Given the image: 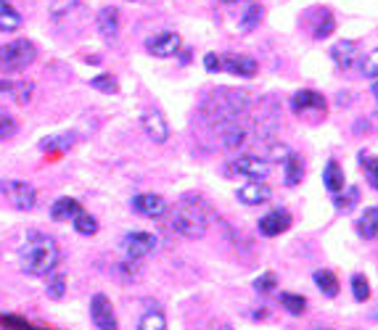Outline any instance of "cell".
<instances>
[{
    "instance_id": "1",
    "label": "cell",
    "mask_w": 378,
    "mask_h": 330,
    "mask_svg": "<svg viewBox=\"0 0 378 330\" xmlns=\"http://www.w3.org/2000/svg\"><path fill=\"white\" fill-rule=\"evenodd\" d=\"M19 264L27 275H48L59 264V246L50 236H43V233H29L24 246L19 248Z\"/></svg>"
},
{
    "instance_id": "2",
    "label": "cell",
    "mask_w": 378,
    "mask_h": 330,
    "mask_svg": "<svg viewBox=\"0 0 378 330\" xmlns=\"http://www.w3.org/2000/svg\"><path fill=\"white\" fill-rule=\"evenodd\" d=\"M248 108V95L244 90H230V87H217L209 93L201 103V117L209 124H227L236 122L238 114H244Z\"/></svg>"
},
{
    "instance_id": "3",
    "label": "cell",
    "mask_w": 378,
    "mask_h": 330,
    "mask_svg": "<svg viewBox=\"0 0 378 330\" xmlns=\"http://www.w3.org/2000/svg\"><path fill=\"white\" fill-rule=\"evenodd\" d=\"M169 227H172L178 236L196 241V238H204V233H206V227H209V214H206V209H204V203H201L199 199L186 196L183 201L175 203L172 217H169Z\"/></svg>"
},
{
    "instance_id": "4",
    "label": "cell",
    "mask_w": 378,
    "mask_h": 330,
    "mask_svg": "<svg viewBox=\"0 0 378 330\" xmlns=\"http://www.w3.org/2000/svg\"><path fill=\"white\" fill-rule=\"evenodd\" d=\"M37 59V48L29 40H13L0 45V69L6 71H22L32 66Z\"/></svg>"
},
{
    "instance_id": "5",
    "label": "cell",
    "mask_w": 378,
    "mask_h": 330,
    "mask_svg": "<svg viewBox=\"0 0 378 330\" xmlns=\"http://www.w3.org/2000/svg\"><path fill=\"white\" fill-rule=\"evenodd\" d=\"M0 190H3L6 199L11 201L13 209H22V212L35 209V203H37L35 185H29V182H24V180H3V182H0Z\"/></svg>"
},
{
    "instance_id": "6",
    "label": "cell",
    "mask_w": 378,
    "mask_h": 330,
    "mask_svg": "<svg viewBox=\"0 0 378 330\" xmlns=\"http://www.w3.org/2000/svg\"><path fill=\"white\" fill-rule=\"evenodd\" d=\"M156 243H159V241H156V236L138 230V233L125 236V241H122V248H125V257H127V261H141V259H146L148 254H154Z\"/></svg>"
},
{
    "instance_id": "7",
    "label": "cell",
    "mask_w": 378,
    "mask_h": 330,
    "mask_svg": "<svg viewBox=\"0 0 378 330\" xmlns=\"http://www.w3.org/2000/svg\"><path fill=\"white\" fill-rule=\"evenodd\" d=\"M233 172L241 177H248L251 182H265V177L270 175V162L262 156H238L233 162Z\"/></svg>"
},
{
    "instance_id": "8",
    "label": "cell",
    "mask_w": 378,
    "mask_h": 330,
    "mask_svg": "<svg viewBox=\"0 0 378 330\" xmlns=\"http://www.w3.org/2000/svg\"><path fill=\"white\" fill-rule=\"evenodd\" d=\"M90 320L98 330H117V317L106 294H95L90 299Z\"/></svg>"
},
{
    "instance_id": "9",
    "label": "cell",
    "mask_w": 378,
    "mask_h": 330,
    "mask_svg": "<svg viewBox=\"0 0 378 330\" xmlns=\"http://www.w3.org/2000/svg\"><path fill=\"white\" fill-rule=\"evenodd\" d=\"M146 48H148V53L156 56V59H169V56H178L180 53L183 40H180L178 32H162V35L151 37L146 43Z\"/></svg>"
},
{
    "instance_id": "10",
    "label": "cell",
    "mask_w": 378,
    "mask_h": 330,
    "mask_svg": "<svg viewBox=\"0 0 378 330\" xmlns=\"http://www.w3.org/2000/svg\"><path fill=\"white\" fill-rule=\"evenodd\" d=\"M132 209L148 220H162L167 214V201L159 193H141L132 199Z\"/></svg>"
},
{
    "instance_id": "11",
    "label": "cell",
    "mask_w": 378,
    "mask_h": 330,
    "mask_svg": "<svg viewBox=\"0 0 378 330\" xmlns=\"http://www.w3.org/2000/svg\"><path fill=\"white\" fill-rule=\"evenodd\" d=\"M288 227H291V214L286 212V209H272L270 214H265L260 220V233L265 238L281 236Z\"/></svg>"
},
{
    "instance_id": "12",
    "label": "cell",
    "mask_w": 378,
    "mask_h": 330,
    "mask_svg": "<svg viewBox=\"0 0 378 330\" xmlns=\"http://www.w3.org/2000/svg\"><path fill=\"white\" fill-rule=\"evenodd\" d=\"M291 111L304 114V111H326V98L318 90H296L291 95Z\"/></svg>"
},
{
    "instance_id": "13",
    "label": "cell",
    "mask_w": 378,
    "mask_h": 330,
    "mask_svg": "<svg viewBox=\"0 0 378 330\" xmlns=\"http://www.w3.org/2000/svg\"><path fill=\"white\" fill-rule=\"evenodd\" d=\"M141 122H143V130H146V135H148L151 141L167 143V138H169V124H167V119L162 117V111H146Z\"/></svg>"
},
{
    "instance_id": "14",
    "label": "cell",
    "mask_w": 378,
    "mask_h": 330,
    "mask_svg": "<svg viewBox=\"0 0 378 330\" xmlns=\"http://www.w3.org/2000/svg\"><path fill=\"white\" fill-rule=\"evenodd\" d=\"M223 59V69L230 71V74H236V77H254L257 74V61L248 59V56H238V53H227V56H220Z\"/></svg>"
},
{
    "instance_id": "15",
    "label": "cell",
    "mask_w": 378,
    "mask_h": 330,
    "mask_svg": "<svg viewBox=\"0 0 378 330\" xmlns=\"http://www.w3.org/2000/svg\"><path fill=\"white\" fill-rule=\"evenodd\" d=\"M236 196H238V201L246 203V206H260V203H267V201H270L272 193L265 182H246V185L238 188Z\"/></svg>"
},
{
    "instance_id": "16",
    "label": "cell",
    "mask_w": 378,
    "mask_h": 330,
    "mask_svg": "<svg viewBox=\"0 0 378 330\" xmlns=\"http://www.w3.org/2000/svg\"><path fill=\"white\" fill-rule=\"evenodd\" d=\"M95 24H98V32H101V37L104 40H117L119 35V11L114 8V6H106V8H101L98 11V19H95Z\"/></svg>"
},
{
    "instance_id": "17",
    "label": "cell",
    "mask_w": 378,
    "mask_h": 330,
    "mask_svg": "<svg viewBox=\"0 0 378 330\" xmlns=\"http://www.w3.org/2000/svg\"><path fill=\"white\" fill-rule=\"evenodd\" d=\"M331 59L336 61L339 69H349V66H355L357 59H360V48H357V43H352V40H342V43H336V45L331 48Z\"/></svg>"
},
{
    "instance_id": "18",
    "label": "cell",
    "mask_w": 378,
    "mask_h": 330,
    "mask_svg": "<svg viewBox=\"0 0 378 330\" xmlns=\"http://www.w3.org/2000/svg\"><path fill=\"white\" fill-rule=\"evenodd\" d=\"M217 130H220V143H223V148H227V151H236V148H241L246 143V130L238 122L220 124Z\"/></svg>"
},
{
    "instance_id": "19",
    "label": "cell",
    "mask_w": 378,
    "mask_h": 330,
    "mask_svg": "<svg viewBox=\"0 0 378 330\" xmlns=\"http://www.w3.org/2000/svg\"><path fill=\"white\" fill-rule=\"evenodd\" d=\"M357 236L365 238V241H376L378 238V206H370L365 212L357 217Z\"/></svg>"
},
{
    "instance_id": "20",
    "label": "cell",
    "mask_w": 378,
    "mask_h": 330,
    "mask_svg": "<svg viewBox=\"0 0 378 330\" xmlns=\"http://www.w3.org/2000/svg\"><path fill=\"white\" fill-rule=\"evenodd\" d=\"M74 143H77V135H74V132H56V135L43 138V141H40V148L48 151V154H61V151H69Z\"/></svg>"
},
{
    "instance_id": "21",
    "label": "cell",
    "mask_w": 378,
    "mask_h": 330,
    "mask_svg": "<svg viewBox=\"0 0 378 330\" xmlns=\"http://www.w3.org/2000/svg\"><path fill=\"white\" fill-rule=\"evenodd\" d=\"M80 212H83V206H80V201H74V199H59L50 206V217H53L56 222H69V220H74Z\"/></svg>"
},
{
    "instance_id": "22",
    "label": "cell",
    "mask_w": 378,
    "mask_h": 330,
    "mask_svg": "<svg viewBox=\"0 0 378 330\" xmlns=\"http://www.w3.org/2000/svg\"><path fill=\"white\" fill-rule=\"evenodd\" d=\"M323 185L328 188V193H342L344 190V185H346V180H344V169L339 166V162H328L326 164V172H323Z\"/></svg>"
},
{
    "instance_id": "23",
    "label": "cell",
    "mask_w": 378,
    "mask_h": 330,
    "mask_svg": "<svg viewBox=\"0 0 378 330\" xmlns=\"http://www.w3.org/2000/svg\"><path fill=\"white\" fill-rule=\"evenodd\" d=\"M22 27V13L8 0H0V32H16Z\"/></svg>"
},
{
    "instance_id": "24",
    "label": "cell",
    "mask_w": 378,
    "mask_h": 330,
    "mask_svg": "<svg viewBox=\"0 0 378 330\" xmlns=\"http://www.w3.org/2000/svg\"><path fill=\"white\" fill-rule=\"evenodd\" d=\"M315 285L320 288V294L328 296V299H336L339 296V280L331 270H318L315 272Z\"/></svg>"
},
{
    "instance_id": "25",
    "label": "cell",
    "mask_w": 378,
    "mask_h": 330,
    "mask_svg": "<svg viewBox=\"0 0 378 330\" xmlns=\"http://www.w3.org/2000/svg\"><path fill=\"white\" fill-rule=\"evenodd\" d=\"M333 29H336V19H333V13L328 11V8H320L318 22H315V29H312L315 40H326V37H331Z\"/></svg>"
},
{
    "instance_id": "26",
    "label": "cell",
    "mask_w": 378,
    "mask_h": 330,
    "mask_svg": "<svg viewBox=\"0 0 378 330\" xmlns=\"http://www.w3.org/2000/svg\"><path fill=\"white\" fill-rule=\"evenodd\" d=\"M284 172H286V185L288 188H294V185H299L302 182V172H304V166H302V159L296 154H291L288 159L284 162Z\"/></svg>"
},
{
    "instance_id": "27",
    "label": "cell",
    "mask_w": 378,
    "mask_h": 330,
    "mask_svg": "<svg viewBox=\"0 0 378 330\" xmlns=\"http://www.w3.org/2000/svg\"><path fill=\"white\" fill-rule=\"evenodd\" d=\"M262 6H257V3H251L248 0L246 6H244V11H241V29L244 32H251L254 27H260V22H262Z\"/></svg>"
},
{
    "instance_id": "28",
    "label": "cell",
    "mask_w": 378,
    "mask_h": 330,
    "mask_svg": "<svg viewBox=\"0 0 378 330\" xmlns=\"http://www.w3.org/2000/svg\"><path fill=\"white\" fill-rule=\"evenodd\" d=\"M138 330H167V317L159 309H148V312L138 320Z\"/></svg>"
},
{
    "instance_id": "29",
    "label": "cell",
    "mask_w": 378,
    "mask_h": 330,
    "mask_svg": "<svg viewBox=\"0 0 378 330\" xmlns=\"http://www.w3.org/2000/svg\"><path fill=\"white\" fill-rule=\"evenodd\" d=\"M357 159H360V166H363V172H365L368 185L378 190V159H376V156H368L365 151L357 156Z\"/></svg>"
},
{
    "instance_id": "30",
    "label": "cell",
    "mask_w": 378,
    "mask_h": 330,
    "mask_svg": "<svg viewBox=\"0 0 378 330\" xmlns=\"http://www.w3.org/2000/svg\"><path fill=\"white\" fill-rule=\"evenodd\" d=\"M281 304H284L291 315H304V309H307V299L302 294H288V291H284L281 294Z\"/></svg>"
},
{
    "instance_id": "31",
    "label": "cell",
    "mask_w": 378,
    "mask_h": 330,
    "mask_svg": "<svg viewBox=\"0 0 378 330\" xmlns=\"http://www.w3.org/2000/svg\"><path fill=\"white\" fill-rule=\"evenodd\" d=\"M71 222H74V230H77L80 236H95V233H98V222H95V217H90L88 212H80Z\"/></svg>"
},
{
    "instance_id": "32",
    "label": "cell",
    "mask_w": 378,
    "mask_h": 330,
    "mask_svg": "<svg viewBox=\"0 0 378 330\" xmlns=\"http://www.w3.org/2000/svg\"><path fill=\"white\" fill-rule=\"evenodd\" d=\"M90 87L98 90V93H106V95H114L119 90L117 80H114L111 74H98V77H93V80H90Z\"/></svg>"
},
{
    "instance_id": "33",
    "label": "cell",
    "mask_w": 378,
    "mask_h": 330,
    "mask_svg": "<svg viewBox=\"0 0 378 330\" xmlns=\"http://www.w3.org/2000/svg\"><path fill=\"white\" fill-rule=\"evenodd\" d=\"M352 296H355V301H360V304H365L368 299H370V283H368L365 275H352Z\"/></svg>"
},
{
    "instance_id": "34",
    "label": "cell",
    "mask_w": 378,
    "mask_h": 330,
    "mask_svg": "<svg viewBox=\"0 0 378 330\" xmlns=\"http://www.w3.org/2000/svg\"><path fill=\"white\" fill-rule=\"evenodd\" d=\"M64 291H66V278H64V275H53V278L48 280V288H46L48 299H61Z\"/></svg>"
},
{
    "instance_id": "35",
    "label": "cell",
    "mask_w": 378,
    "mask_h": 330,
    "mask_svg": "<svg viewBox=\"0 0 378 330\" xmlns=\"http://www.w3.org/2000/svg\"><path fill=\"white\" fill-rule=\"evenodd\" d=\"M363 74L368 80H378V48H373L363 61Z\"/></svg>"
},
{
    "instance_id": "36",
    "label": "cell",
    "mask_w": 378,
    "mask_h": 330,
    "mask_svg": "<svg viewBox=\"0 0 378 330\" xmlns=\"http://www.w3.org/2000/svg\"><path fill=\"white\" fill-rule=\"evenodd\" d=\"M357 201H360V190L349 188V190H346V196H336V199H333V203H336V209H344V212H349V209L355 206Z\"/></svg>"
},
{
    "instance_id": "37",
    "label": "cell",
    "mask_w": 378,
    "mask_h": 330,
    "mask_svg": "<svg viewBox=\"0 0 378 330\" xmlns=\"http://www.w3.org/2000/svg\"><path fill=\"white\" fill-rule=\"evenodd\" d=\"M8 93L19 101V103H27L32 98V82H11V90Z\"/></svg>"
},
{
    "instance_id": "38",
    "label": "cell",
    "mask_w": 378,
    "mask_h": 330,
    "mask_svg": "<svg viewBox=\"0 0 378 330\" xmlns=\"http://www.w3.org/2000/svg\"><path fill=\"white\" fill-rule=\"evenodd\" d=\"M272 288H275V275H272V272H265V275H260V278L254 280V291H257V294H270Z\"/></svg>"
},
{
    "instance_id": "39",
    "label": "cell",
    "mask_w": 378,
    "mask_h": 330,
    "mask_svg": "<svg viewBox=\"0 0 378 330\" xmlns=\"http://www.w3.org/2000/svg\"><path fill=\"white\" fill-rule=\"evenodd\" d=\"M13 132H16V122L11 117H0V141L13 138Z\"/></svg>"
},
{
    "instance_id": "40",
    "label": "cell",
    "mask_w": 378,
    "mask_h": 330,
    "mask_svg": "<svg viewBox=\"0 0 378 330\" xmlns=\"http://www.w3.org/2000/svg\"><path fill=\"white\" fill-rule=\"evenodd\" d=\"M291 154H294V151H291L288 145H278V143H275V145H270V159H272V162H286Z\"/></svg>"
},
{
    "instance_id": "41",
    "label": "cell",
    "mask_w": 378,
    "mask_h": 330,
    "mask_svg": "<svg viewBox=\"0 0 378 330\" xmlns=\"http://www.w3.org/2000/svg\"><path fill=\"white\" fill-rule=\"evenodd\" d=\"M204 66H206V71L217 74V71H223V59H220L217 53H206V56H204Z\"/></svg>"
},
{
    "instance_id": "42",
    "label": "cell",
    "mask_w": 378,
    "mask_h": 330,
    "mask_svg": "<svg viewBox=\"0 0 378 330\" xmlns=\"http://www.w3.org/2000/svg\"><path fill=\"white\" fill-rule=\"evenodd\" d=\"M349 101H352V95H346V93H339V98H336V103H339V106L349 103Z\"/></svg>"
},
{
    "instance_id": "43",
    "label": "cell",
    "mask_w": 378,
    "mask_h": 330,
    "mask_svg": "<svg viewBox=\"0 0 378 330\" xmlns=\"http://www.w3.org/2000/svg\"><path fill=\"white\" fill-rule=\"evenodd\" d=\"M370 93H373V98H376V103H378V80H373V85H370Z\"/></svg>"
},
{
    "instance_id": "44",
    "label": "cell",
    "mask_w": 378,
    "mask_h": 330,
    "mask_svg": "<svg viewBox=\"0 0 378 330\" xmlns=\"http://www.w3.org/2000/svg\"><path fill=\"white\" fill-rule=\"evenodd\" d=\"M8 90H11V82H3L0 80V93H8Z\"/></svg>"
},
{
    "instance_id": "45",
    "label": "cell",
    "mask_w": 378,
    "mask_h": 330,
    "mask_svg": "<svg viewBox=\"0 0 378 330\" xmlns=\"http://www.w3.org/2000/svg\"><path fill=\"white\" fill-rule=\"evenodd\" d=\"M220 3H225V6H227V3H241V0H220Z\"/></svg>"
},
{
    "instance_id": "46",
    "label": "cell",
    "mask_w": 378,
    "mask_h": 330,
    "mask_svg": "<svg viewBox=\"0 0 378 330\" xmlns=\"http://www.w3.org/2000/svg\"><path fill=\"white\" fill-rule=\"evenodd\" d=\"M217 330H233V328H227V325H223V328H217Z\"/></svg>"
}]
</instances>
